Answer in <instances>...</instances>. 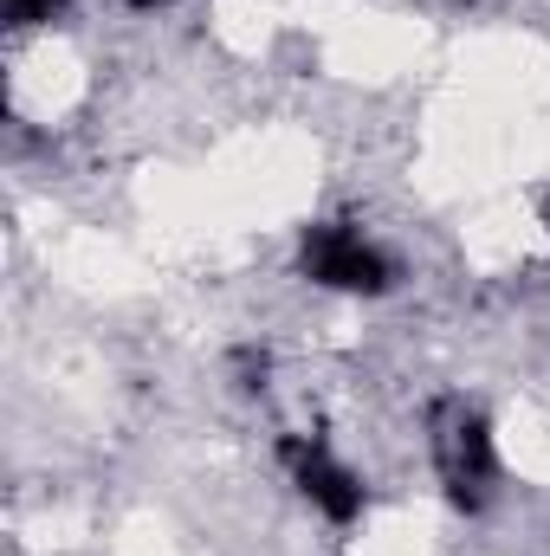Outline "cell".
Returning a JSON list of instances; mask_svg holds the SVG:
<instances>
[{"label": "cell", "mask_w": 550, "mask_h": 556, "mask_svg": "<svg viewBox=\"0 0 550 556\" xmlns=\"http://www.w3.org/2000/svg\"><path fill=\"white\" fill-rule=\"evenodd\" d=\"M278 459H285V472H291V485L330 518V525H357L363 518V479L330 453V446H317V440H304V433H291L285 446H278Z\"/></svg>", "instance_id": "obj_3"}, {"label": "cell", "mask_w": 550, "mask_h": 556, "mask_svg": "<svg viewBox=\"0 0 550 556\" xmlns=\"http://www.w3.org/2000/svg\"><path fill=\"white\" fill-rule=\"evenodd\" d=\"M427 446H434V472L447 485V498L460 511H479L492 498V479H499V446H492V427L473 402H440L427 420Z\"/></svg>", "instance_id": "obj_1"}, {"label": "cell", "mask_w": 550, "mask_h": 556, "mask_svg": "<svg viewBox=\"0 0 550 556\" xmlns=\"http://www.w3.org/2000/svg\"><path fill=\"white\" fill-rule=\"evenodd\" d=\"M65 0H7V20L13 26H39V20H52Z\"/></svg>", "instance_id": "obj_4"}, {"label": "cell", "mask_w": 550, "mask_h": 556, "mask_svg": "<svg viewBox=\"0 0 550 556\" xmlns=\"http://www.w3.org/2000/svg\"><path fill=\"white\" fill-rule=\"evenodd\" d=\"M298 266H304L311 285H324V291H350V298H376V291L396 285L389 253H383L376 240H363L350 220H317V227H304V240H298Z\"/></svg>", "instance_id": "obj_2"}]
</instances>
